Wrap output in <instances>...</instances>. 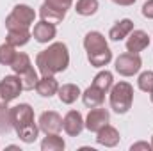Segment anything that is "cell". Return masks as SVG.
Returning <instances> with one entry per match:
<instances>
[{
  "mask_svg": "<svg viewBox=\"0 0 153 151\" xmlns=\"http://www.w3.org/2000/svg\"><path fill=\"white\" fill-rule=\"evenodd\" d=\"M64 148H66V142L59 133H46V137L41 141L43 151H62Z\"/></svg>",
  "mask_w": 153,
  "mask_h": 151,
  "instance_id": "obj_21",
  "label": "cell"
},
{
  "mask_svg": "<svg viewBox=\"0 0 153 151\" xmlns=\"http://www.w3.org/2000/svg\"><path fill=\"white\" fill-rule=\"evenodd\" d=\"M38 126L45 135L46 133H59L62 130V117L55 110H45L39 115Z\"/></svg>",
  "mask_w": 153,
  "mask_h": 151,
  "instance_id": "obj_8",
  "label": "cell"
},
{
  "mask_svg": "<svg viewBox=\"0 0 153 151\" xmlns=\"http://www.w3.org/2000/svg\"><path fill=\"white\" fill-rule=\"evenodd\" d=\"M116 5H123V7H128V5H134L135 0H112Z\"/></svg>",
  "mask_w": 153,
  "mask_h": 151,
  "instance_id": "obj_33",
  "label": "cell"
},
{
  "mask_svg": "<svg viewBox=\"0 0 153 151\" xmlns=\"http://www.w3.org/2000/svg\"><path fill=\"white\" fill-rule=\"evenodd\" d=\"M20 78H22L23 91H32V89H36V84H38V80H39L38 71L34 70V66H32V68H29L25 73H22Z\"/></svg>",
  "mask_w": 153,
  "mask_h": 151,
  "instance_id": "obj_27",
  "label": "cell"
},
{
  "mask_svg": "<svg viewBox=\"0 0 153 151\" xmlns=\"http://www.w3.org/2000/svg\"><path fill=\"white\" fill-rule=\"evenodd\" d=\"M139 150L152 151L153 146H152V142H146V141H139V142H134V144L130 146V151H139Z\"/></svg>",
  "mask_w": 153,
  "mask_h": 151,
  "instance_id": "obj_31",
  "label": "cell"
},
{
  "mask_svg": "<svg viewBox=\"0 0 153 151\" xmlns=\"http://www.w3.org/2000/svg\"><path fill=\"white\" fill-rule=\"evenodd\" d=\"M84 128H85V124H84V115L78 112V110H70V112L62 117V130H64L70 137H78Z\"/></svg>",
  "mask_w": 153,
  "mask_h": 151,
  "instance_id": "obj_10",
  "label": "cell"
},
{
  "mask_svg": "<svg viewBox=\"0 0 153 151\" xmlns=\"http://www.w3.org/2000/svg\"><path fill=\"white\" fill-rule=\"evenodd\" d=\"M134 30V21L130 18H123L119 21H116L112 25V29L109 30V39L111 41H123L125 38H128V34Z\"/></svg>",
  "mask_w": 153,
  "mask_h": 151,
  "instance_id": "obj_15",
  "label": "cell"
},
{
  "mask_svg": "<svg viewBox=\"0 0 153 151\" xmlns=\"http://www.w3.org/2000/svg\"><path fill=\"white\" fill-rule=\"evenodd\" d=\"M109 123H111V112H109L107 109H103L102 105L91 109L89 114L85 115V119H84L85 128H87L89 132H93V133H96L98 130H102V128H103L105 124H109Z\"/></svg>",
  "mask_w": 153,
  "mask_h": 151,
  "instance_id": "obj_6",
  "label": "cell"
},
{
  "mask_svg": "<svg viewBox=\"0 0 153 151\" xmlns=\"http://www.w3.org/2000/svg\"><path fill=\"white\" fill-rule=\"evenodd\" d=\"M82 101H84V105L87 107V109H94V107H100L103 101H105V93L102 91V89H98L96 85H89L84 93H82Z\"/></svg>",
  "mask_w": 153,
  "mask_h": 151,
  "instance_id": "obj_14",
  "label": "cell"
},
{
  "mask_svg": "<svg viewBox=\"0 0 153 151\" xmlns=\"http://www.w3.org/2000/svg\"><path fill=\"white\" fill-rule=\"evenodd\" d=\"M59 91V82L53 75H41V78L36 84V93L41 98H52Z\"/></svg>",
  "mask_w": 153,
  "mask_h": 151,
  "instance_id": "obj_13",
  "label": "cell"
},
{
  "mask_svg": "<svg viewBox=\"0 0 153 151\" xmlns=\"http://www.w3.org/2000/svg\"><path fill=\"white\" fill-rule=\"evenodd\" d=\"M0 105H2V101H0Z\"/></svg>",
  "mask_w": 153,
  "mask_h": 151,
  "instance_id": "obj_36",
  "label": "cell"
},
{
  "mask_svg": "<svg viewBox=\"0 0 153 151\" xmlns=\"http://www.w3.org/2000/svg\"><path fill=\"white\" fill-rule=\"evenodd\" d=\"M57 96H59L61 103L71 105V103H75L76 100L82 96V91H80V87L76 84H62V85H59Z\"/></svg>",
  "mask_w": 153,
  "mask_h": 151,
  "instance_id": "obj_17",
  "label": "cell"
},
{
  "mask_svg": "<svg viewBox=\"0 0 153 151\" xmlns=\"http://www.w3.org/2000/svg\"><path fill=\"white\" fill-rule=\"evenodd\" d=\"M107 46H109L107 38H105L102 32H98V30H91V32H87L85 38H84V48H85L87 53H89V52H98V50L107 48Z\"/></svg>",
  "mask_w": 153,
  "mask_h": 151,
  "instance_id": "obj_16",
  "label": "cell"
},
{
  "mask_svg": "<svg viewBox=\"0 0 153 151\" xmlns=\"http://www.w3.org/2000/svg\"><path fill=\"white\" fill-rule=\"evenodd\" d=\"M32 38V32L30 29H11L7 30V38H5V43L13 44L14 48H20V46H25Z\"/></svg>",
  "mask_w": 153,
  "mask_h": 151,
  "instance_id": "obj_18",
  "label": "cell"
},
{
  "mask_svg": "<svg viewBox=\"0 0 153 151\" xmlns=\"http://www.w3.org/2000/svg\"><path fill=\"white\" fill-rule=\"evenodd\" d=\"M143 68V59L139 53H130L125 52L121 55H117L114 61V70L116 73H119L121 76H134L137 75Z\"/></svg>",
  "mask_w": 153,
  "mask_h": 151,
  "instance_id": "obj_4",
  "label": "cell"
},
{
  "mask_svg": "<svg viewBox=\"0 0 153 151\" xmlns=\"http://www.w3.org/2000/svg\"><path fill=\"white\" fill-rule=\"evenodd\" d=\"M93 85H96L98 89H102L103 93H109L111 87L114 85V75L109 70H102L100 73H96L93 78Z\"/></svg>",
  "mask_w": 153,
  "mask_h": 151,
  "instance_id": "obj_23",
  "label": "cell"
},
{
  "mask_svg": "<svg viewBox=\"0 0 153 151\" xmlns=\"http://www.w3.org/2000/svg\"><path fill=\"white\" fill-rule=\"evenodd\" d=\"M150 46V36L148 32L141 30V29H134L128 38H126V52L130 53H141Z\"/></svg>",
  "mask_w": 153,
  "mask_h": 151,
  "instance_id": "obj_9",
  "label": "cell"
},
{
  "mask_svg": "<svg viewBox=\"0 0 153 151\" xmlns=\"http://www.w3.org/2000/svg\"><path fill=\"white\" fill-rule=\"evenodd\" d=\"M36 66L41 75H59L70 66V50L64 43L57 41L48 44V48L41 50L36 55Z\"/></svg>",
  "mask_w": 153,
  "mask_h": 151,
  "instance_id": "obj_1",
  "label": "cell"
},
{
  "mask_svg": "<svg viewBox=\"0 0 153 151\" xmlns=\"http://www.w3.org/2000/svg\"><path fill=\"white\" fill-rule=\"evenodd\" d=\"M39 18L45 20V21H48V23L57 25V23H61V21L66 18V14H64V13H59V11H55V9H52V7H48L46 4H43V5L39 7Z\"/></svg>",
  "mask_w": 153,
  "mask_h": 151,
  "instance_id": "obj_24",
  "label": "cell"
},
{
  "mask_svg": "<svg viewBox=\"0 0 153 151\" xmlns=\"http://www.w3.org/2000/svg\"><path fill=\"white\" fill-rule=\"evenodd\" d=\"M152 103H153V93H152Z\"/></svg>",
  "mask_w": 153,
  "mask_h": 151,
  "instance_id": "obj_35",
  "label": "cell"
},
{
  "mask_svg": "<svg viewBox=\"0 0 153 151\" xmlns=\"http://www.w3.org/2000/svg\"><path fill=\"white\" fill-rule=\"evenodd\" d=\"M87 61L93 68H103L107 66L111 61H112V50L107 46V48H102L98 52H89L87 53Z\"/></svg>",
  "mask_w": 153,
  "mask_h": 151,
  "instance_id": "obj_19",
  "label": "cell"
},
{
  "mask_svg": "<svg viewBox=\"0 0 153 151\" xmlns=\"http://www.w3.org/2000/svg\"><path fill=\"white\" fill-rule=\"evenodd\" d=\"M14 57H16V48L9 43H2L0 44V64L2 66H11Z\"/></svg>",
  "mask_w": 153,
  "mask_h": 151,
  "instance_id": "obj_28",
  "label": "cell"
},
{
  "mask_svg": "<svg viewBox=\"0 0 153 151\" xmlns=\"http://www.w3.org/2000/svg\"><path fill=\"white\" fill-rule=\"evenodd\" d=\"M55 36H57L55 25H53V23H48V21H45V20L38 21V23L34 25V29H32V38L36 39L38 43H41V44H48L50 41L55 39Z\"/></svg>",
  "mask_w": 153,
  "mask_h": 151,
  "instance_id": "obj_11",
  "label": "cell"
},
{
  "mask_svg": "<svg viewBox=\"0 0 153 151\" xmlns=\"http://www.w3.org/2000/svg\"><path fill=\"white\" fill-rule=\"evenodd\" d=\"M121 141V135L117 132V128H114L112 124H105L102 130L96 132V142L100 146H105V148H114L119 144Z\"/></svg>",
  "mask_w": 153,
  "mask_h": 151,
  "instance_id": "obj_12",
  "label": "cell"
},
{
  "mask_svg": "<svg viewBox=\"0 0 153 151\" xmlns=\"http://www.w3.org/2000/svg\"><path fill=\"white\" fill-rule=\"evenodd\" d=\"M34 109L29 103H18L14 107H11V123H13V130H18L25 124L34 123Z\"/></svg>",
  "mask_w": 153,
  "mask_h": 151,
  "instance_id": "obj_7",
  "label": "cell"
},
{
  "mask_svg": "<svg viewBox=\"0 0 153 151\" xmlns=\"http://www.w3.org/2000/svg\"><path fill=\"white\" fill-rule=\"evenodd\" d=\"M9 103L0 105V133H7L13 130V123H11V107H7Z\"/></svg>",
  "mask_w": 153,
  "mask_h": 151,
  "instance_id": "obj_26",
  "label": "cell"
},
{
  "mask_svg": "<svg viewBox=\"0 0 153 151\" xmlns=\"http://www.w3.org/2000/svg\"><path fill=\"white\" fill-rule=\"evenodd\" d=\"M98 7H100L98 0H76L75 4V11L80 16H93V14H96Z\"/></svg>",
  "mask_w": 153,
  "mask_h": 151,
  "instance_id": "obj_25",
  "label": "cell"
},
{
  "mask_svg": "<svg viewBox=\"0 0 153 151\" xmlns=\"http://www.w3.org/2000/svg\"><path fill=\"white\" fill-rule=\"evenodd\" d=\"M43 4H46L48 7H52V9H55V11H59V13H68L70 9H71V5H73V0H45Z\"/></svg>",
  "mask_w": 153,
  "mask_h": 151,
  "instance_id": "obj_30",
  "label": "cell"
},
{
  "mask_svg": "<svg viewBox=\"0 0 153 151\" xmlns=\"http://www.w3.org/2000/svg\"><path fill=\"white\" fill-rule=\"evenodd\" d=\"M109 103H111V109L116 114H126L132 109V103H134V87L132 84L121 80L114 84L109 91Z\"/></svg>",
  "mask_w": 153,
  "mask_h": 151,
  "instance_id": "obj_2",
  "label": "cell"
},
{
  "mask_svg": "<svg viewBox=\"0 0 153 151\" xmlns=\"http://www.w3.org/2000/svg\"><path fill=\"white\" fill-rule=\"evenodd\" d=\"M137 87L143 91V93H153V71H143L141 75L137 76Z\"/></svg>",
  "mask_w": 153,
  "mask_h": 151,
  "instance_id": "obj_29",
  "label": "cell"
},
{
  "mask_svg": "<svg viewBox=\"0 0 153 151\" xmlns=\"http://www.w3.org/2000/svg\"><path fill=\"white\" fill-rule=\"evenodd\" d=\"M9 68L13 70V73L22 75V73H25L29 68H32V61H30V57H29L25 52H16V57H14V61L11 62Z\"/></svg>",
  "mask_w": 153,
  "mask_h": 151,
  "instance_id": "obj_22",
  "label": "cell"
},
{
  "mask_svg": "<svg viewBox=\"0 0 153 151\" xmlns=\"http://www.w3.org/2000/svg\"><path fill=\"white\" fill-rule=\"evenodd\" d=\"M152 146H153V135H152Z\"/></svg>",
  "mask_w": 153,
  "mask_h": 151,
  "instance_id": "obj_34",
  "label": "cell"
},
{
  "mask_svg": "<svg viewBox=\"0 0 153 151\" xmlns=\"http://www.w3.org/2000/svg\"><path fill=\"white\" fill-rule=\"evenodd\" d=\"M141 13H143V16H144V18H148V20H153V0H148V2H144V5H143Z\"/></svg>",
  "mask_w": 153,
  "mask_h": 151,
  "instance_id": "obj_32",
  "label": "cell"
},
{
  "mask_svg": "<svg viewBox=\"0 0 153 151\" xmlns=\"http://www.w3.org/2000/svg\"><path fill=\"white\" fill-rule=\"evenodd\" d=\"M22 91H23V85H22L20 75H16V73L5 75L0 80V101L11 103V101H14L20 96Z\"/></svg>",
  "mask_w": 153,
  "mask_h": 151,
  "instance_id": "obj_5",
  "label": "cell"
},
{
  "mask_svg": "<svg viewBox=\"0 0 153 151\" xmlns=\"http://www.w3.org/2000/svg\"><path fill=\"white\" fill-rule=\"evenodd\" d=\"M16 132V135H18V139L22 141V142H25V144H32L34 141H38L39 137V126L38 123L34 121V123H30V124H25V126H22V128H18V130H14Z\"/></svg>",
  "mask_w": 153,
  "mask_h": 151,
  "instance_id": "obj_20",
  "label": "cell"
},
{
  "mask_svg": "<svg viewBox=\"0 0 153 151\" xmlns=\"http://www.w3.org/2000/svg\"><path fill=\"white\" fill-rule=\"evenodd\" d=\"M36 21V11L27 4H18L13 7L9 16L5 18V29H30Z\"/></svg>",
  "mask_w": 153,
  "mask_h": 151,
  "instance_id": "obj_3",
  "label": "cell"
}]
</instances>
